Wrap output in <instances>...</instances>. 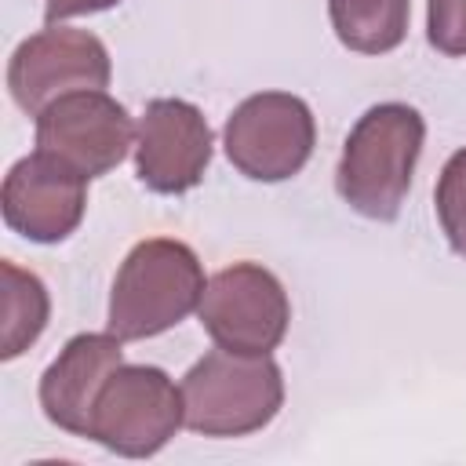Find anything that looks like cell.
Here are the masks:
<instances>
[{"label":"cell","mask_w":466,"mask_h":466,"mask_svg":"<svg viewBox=\"0 0 466 466\" xmlns=\"http://www.w3.org/2000/svg\"><path fill=\"white\" fill-rule=\"evenodd\" d=\"M426 138V120L415 106L382 102L371 106L350 131L339 167L335 189L339 197L364 218L393 222L408 197L419 153Z\"/></svg>","instance_id":"6da1fadb"},{"label":"cell","mask_w":466,"mask_h":466,"mask_svg":"<svg viewBox=\"0 0 466 466\" xmlns=\"http://www.w3.org/2000/svg\"><path fill=\"white\" fill-rule=\"evenodd\" d=\"M204 269L189 244L149 237L127 251L109 291V331L124 342L182 324L204 299Z\"/></svg>","instance_id":"7a4b0ae2"},{"label":"cell","mask_w":466,"mask_h":466,"mask_svg":"<svg viewBox=\"0 0 466 466\" xmlns=\"http://www.w3.org/2000/svg\"><path fill=\"white\" fill-rule=\"evenodd\" d=\"M186 426L204 437H248L273 422L284 404V379L269 353H204L182 379Z\"/></svg>","instance_id":"3957f363"},{"label":"cell","mask_w":466,"mask_h":466,"mask_svg":"<svg viewBox=\"0 0 466 466\" xmlns=\"http://www.w3.org/2000/svg\"><path fill=\"white\" fill-rule=\"evenodd\" d=\"M182 422V390H175L167 371L153 364H120L95 400L87 437L116 455L146 459L157 455Z\"/></svg>","instance_id":"277c9868"},{"label":"cell","mask_w":466,"mask_h":466,"mask_svg":"<svg viewBox=\"0 0 466 466\" xmlns=\"http://www.w3.org/2000/svg\"><path fill=\"white\" fill-rule=\"evenodd\" d=\"M229 164L255 182H284L306 167L317 146L309 106L288 91H262L244 98L222 131Z\"/></svg>","instance_id":"5b68a950"},{"label":"cell","mask_w":466,"mask_h":466,"mask_svg":"<svg viewBox=\"0 0 466 466\" xmlns=\"http://www.w3.org/2000/svg\"><path fill=\"white\" fill-rule=\"evenodd\" d=\"M215 346L233 353H269L280 346L291 306L284 284L258 262H233L218 269L197 306Z\"/></svg>","instance_id":"8992f818"},{"label":"cell","mask_w":466,"mask_h":466,"mask_svg":"<svg viewBox=\"0 0 466 466\" xmlns=\"http://www.w3.org/2000/svg\"><path fill=\"white\" fill-rule=\"evenodd\" d=\"M113 76L106 44L87 29L47 25L22 40L7 62V87L18 109L40 116L55 98L73 91H102Z\"/></svg>","instance_id":"52a82bcc"},{"label":"cell","mask_w":466,"mask_h":466,"mask_svg":"<svg viewBox=\"0 0 466 466\" xmlns=\"http://www.w3.org/2000/svg\"><path fill=\"white\" fill-rule=\"evenodd\" d=\"M131 116L106 91H73L55 98L36 116V153L98 178L113 171L131 149Z\"/></svg>","instance_id":"ba28073f"},{"label":"cell","mask_w":466,"mask_h":466,"mask_svg":"<svg viewBox=\"0 0 466 466\" xmlns=\"http://www.w3.org/2000/svg\"><path fill=\"white\" fill-rule=\"evenodd\" d=\"M87 208V178L47 153L22 157L0 189L4 222L36 244L66 240Z\"/></svg>","instance_id":"9c48e42d"},{"label":"cell","mask_w":466,"mask_h":466,"mask_svg":"<svg viewBox=\"0 0 466 466\" xmlns=\"http://www.w3.org/2000/svg\"><path fill=\"white\" fill-rule=\"evenodd\" d=\"M211 146V127L193 102L153 98L138 120V182L153 193H186L204 178Z\"/></svg>","instance_id":"30bf717a"},{"label":"cell","mask_w":466,"mask_h":466,"mask_svg":"<svg viewBox=\"0 0 466 466\" xmlns=\"http://www.w3.org/2000/svg\"><path fill=\"white\" fill-rule=\"evenodd\" d=\"M124 339L113 331H84L66 342V350L47 364L40 379V408L44 415L76 437H87L95 400L106 379L124 364Z\"/></svg>","instance_id":"8fae6325"},{"label":"cell","mask_w":466,"mask_h":466,"mask_svg":"<svg viewBox=\"0 0 466 466\" xmlns=\"http://www.w3.org/2000/svg\"><path fill=\"white\" fill-rule=\"evenodd\" d=\"M331 29L357 55H386L408 33V0H328Z\"/></svg>","instance_id":"7c38bea8"},{"label":"cell","mask_w":466,"mask_h":466,"mask_svg":"<svg viewBox=\"0 0 466 466\" xmlns=\"http://www.w3.org/2000/svg\"><path fill=\"white\" fill-rule=\"evenodd\" d=\"M0 277H4V331H0V357L11 360L22 350H29L40 331L47 328V288L40 284V277L18 269L15 262H0Z\"/></svg>","instance_id":"4fadbf2b"},{"label":"cell","mask_w":466,"mask_h":466,"mask_svg":"<svg viewBox=\"0 0 466 466\" xmlns=\"http://www.w3.org/2000/svg\"><path fill=\"white\" fill-rule=\"evenodd\" d=\"M437 218L455 255L466 258V149L451 153L437 178Z\"/></svg>","instance_id":"5bb4252c"},{"label":"cell","mask_w":466,"mask_h":466,"mask_svg":"<svg viewBox=\"0 0 466 466\" xmlns=\"http://www.w3.org/2000/svg\"><path fill=\"white\" fill-rule=\"evenodd\" d=\"M426 40L451 58L466 55V0H426Z\"/></svg>","instance_id":"9a60e30c"},{"label":"cell","mask_w":466,"mask_h":466,"mask_svg":"<svg viewBox=\"0 0 466 466\" xmlns=\"http://www.w3.org/2000/svg\"><path fill=\"white\" fill-rule=\"evenodd\" d=\"M113 4H120V0H47V4H44V18H47V25H55V22L73 18V15L106 11V7H113Z\"/></svg>","instance_id":"2e32d148"}]
</instances>
